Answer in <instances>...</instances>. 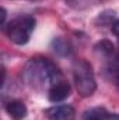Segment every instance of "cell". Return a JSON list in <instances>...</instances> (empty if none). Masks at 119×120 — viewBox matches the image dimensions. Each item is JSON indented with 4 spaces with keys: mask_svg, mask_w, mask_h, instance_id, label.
Returning <instances> with one entry per match:
<instances>
[{
    "mask_svg": "<svg viewBox=\"0 0 119 120\" xmlns=\"http://www.w3.org/2000/svg\"><path fill=\"white\" fill-rule=\"evenodd\" d=\"M21 78L25 85L32 90L48 91L53 84L63 80V75L52 60L44 56H35L25 63L21 71Z\"/></svg>",
    "mask_w": 119,
    "mask_h": 120,
    "instance_id": "cell-1",
    "label": "cell"
},
{
    "mask_svg": "<svg viewBox=\"0 0 119 120\" xmlns=\"http://www.w3.org/2000/svg\"><path fill=\"white\" fill-rule=\"evenodd\" d=\"M73 82L80 96L88 98L97 90V82L91 63L86 59H76L71 64Z\"/></svg>",
    "mask_w": 119,
    "mask_h": 120,
    "instance_id": "cell-2",
    "label": "cell"
},
{
    "mask_svg": "<svg viewBox=\"0 0 119 120\" xmlns=\"http://www.w3.org/2000/svg\"><path fill=\"white\" fill-rule=\"evenodd\" d=\"M35 25H36V20L34 15L23 14V15H17L8 24H6L3 31L7 35L10 42H13L14 45L23 46L30 42Z\"/></svg>",
    "mask_w": 119,
    "mask_h": 120,
    "instance_id": "cell-3",
    "label": "cell"
},
{
    "mask_svg": "<svg viewBox=\"0 0 119 120\" xmlns=\"http://www.w3.org/2000/svg\"><path fill=\"white\" fill-rule=\"evenodd\" d=\"M48 120H74L76 110L71 105H56L45 110Z\"/></svg>",
    "mask_w": 119,
    "mask_h": 120,
    "instance_id": "cell-4",
    "label": "cell"
},
{
    "mask_svg": "<svg viewBox=\"0 0 119 120\" xmlns=\"http://www.w3.org/2000/svg\"><path fill=\"white\" fill-rule=\"evenodd\" d=\"M70 92H71L70 84L67 81H64V80H60L48 90V99L52 103H58V102H62V101L67 99L70 96Z\"/></svg>",
    "mask_w": 119,
    "mask_h": 120,
    "instance_id": "cell-5",
    "label": "cell"
},
{
    "mask_svg": "<svg viewBox=\"0 0 119 120\" xmlns=\"http://www.w3.org/2000/svg\"><path fill=\"white\" fill-rule=\"evenodd\" d=\"M4 110L13 120H24L27 113H28V109H27L25 103L20 99H11V101L6 102L4 103Z\"/></svg>",
    "mask_w": 119,
    "mask_h": 120,
    "instance_id": "cell-6",
    "label": "cell"
},
{
    "mask_svg": "<svg viewBox=\"0 0 119 120\" xmlns=\"http://www.w3.org/2000/svg\"><path fill=\"white\" fill-rule=\"evenodd\" d=\"M83 120H119V115L107 110L102 106H94L84 110Z\"/></svg>",
    "mask_w": 119,
    "mask_h": 120,
    "instance_id": "cell-7",
    "label": "cell"
},
{
    "mask_svg": "<svg viewBox=\"0 0 119 120\" xmlns=\"http://www.w3.org/2000/svg\"><path fill=\"white\" fill-rule=\"evenodd\" d=\"M51 48H52V50H53L58 56H60V57H67V56H70L71 52H73V48H71L70 42H69L66 38H63V36L55 38V39L52 41V43H51Z\"/></svg>",
    "mask_w": 119,
    "mask_h": 120,
    "instance_id": "cell-8",
    "label": "cell"
},
{
    "mask_svg": "<svg viewBox=\"0 0 119 120\" xmlns=\"http://www.w3.org/2000/svg\"><path fill=\"white\" fill-rule=\"evenodd\" d=\"M94 52H95L97 56L105 59L107 61H109L111 57L115 56V48H114L112 42H109V41H107V39H102V41L97 42V43L94 45Z\"/></svg>",
    "mask_w": 119,
    "mask_h": 120,
    "instance_id": "cell-9",
    "label": "cell"
},
{
    "mask_svg": "<svg viewBox=\"0 0 119 120\" xmlns=\"http://www.w3.org/2000/svg\"><path fill=\"white\" fill-rule=\"evenodd\" d=\"M115 18V11H111V10H107L104 13H101L97 18V22L101 24V25H109L112 22V20Z\"/></svg>",
    "mask_w": 119,
    "mask_h": 120,
    "instance_id": "cell-10",
    "label": "cell"
},
{
    "mask_svg": "<svg viewBox=\"0 0 119 120\" xmlns=\"http://www.w3.org/2000/svg\"><path fill=\"white\" fill-rule=\"evenodd\" d=\"M111 30H112V32H114V35H116V36L119 38V20H116V21L112 24Z\"/></svg>",
    "mask_w": 119,
    "mask_h": 120,
    "instance_id": "cell-11",
    "label": "cell"
},
{
    "mask_svg": "<svg viewBox=\"0 0 119 120\" xmlns=\"http://www.w3.org/2000/svg\"><path fill=\"white\" fill-rule=\"evenodd\" d=\"M6 17H7V11L6 8H1V28L6 27Z\"/></svg>",
    "mask_w": 119,
    "mask_h": 120,
    "instance_id": "cell-12",
    "label": "cell"
},
{
    "mask_svg": "<svg viewBox=\"0 0 119 120\" xmlns=\"http://www.w3.org/2000/svg\"><path fill=\"white\" fill-rule=\"evenodd\" d=\"M28 1H39V0H28Z\"/></svg>",
    "mask_w": 119,
    "mask_h": 120,
    "instance_id": "cell-13",
    "label": "cell"
}]
</instances>
